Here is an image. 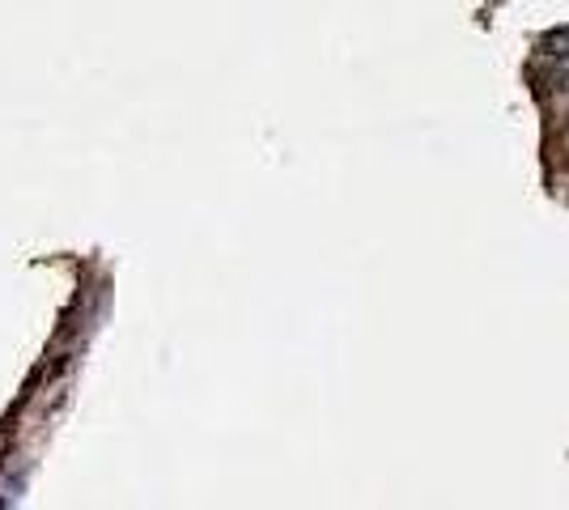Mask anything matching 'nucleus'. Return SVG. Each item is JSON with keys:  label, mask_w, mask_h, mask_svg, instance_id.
Masks as SVG:
<instances>
[{"label": "nucleus", "mask_w": 569, "mask_h": 510, "mask_svg": "<svg viewBox=\"0 0 569 510\" xmlns=\"http://www.w3.org/2000/svg\"><path fill=\"white\" fill-rule=\"evenodd\" d=\"M540 48H545L552 60H569V26H561V30H548Z\"/></svg>", "instance_id": "obj_1"}]
</instances>
